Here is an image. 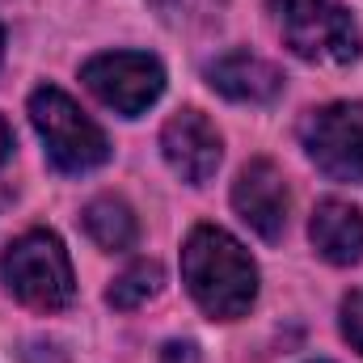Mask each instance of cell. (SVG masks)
Listing matches in <instances>:
<instances>
[{"mask_svg": "<svg viewBox=\"0 0 363 363\" xmlns=\"http://www.w3.org/2000/svg\"><path fill=\"white\" fill-rule=\"evenodd\" d=\"M30 123L43 135V148H47L51 165L64 169V174L97 169L110 157L106 131L64 89H55V85L30 93Z\"/></svg>", "mask_w": 363, "mask_h": 363, "instance_id": "obj_2", "label": "cell"}, {"mask_svg": "<svg viewBox=\"0 0 363 363\" xmlns=\"http://www.w3.org/2000/svg\"><path fill=\"white\" fill-rule=\"evenodd\" d=\"M304 152L313 165L334 182H363V106L330 101L313 110L300 127Z\"/></svg>", "mask_w": 363, "mask_h": 363, "instance_id": "obj_5", "label": "cell"}, {"mask_svg": "<svg viewBox=\"0 0 363 363\" xmlns=\"http://www.w3.org/2000/svg\"><path fill=\"white\" fill-rule=\"evenodd\" d=\"M13 152V131H9V123L0 118V165H4V157Z\"/></svg>", "mask_w": 363, "mask_h": 363, "instance_id": "obj_16", "label": "cell"}, {"mask_svg": "<svg viewBox=\"0 0 363 363\" xmlns=\"http://www.w3.org/2000/svg\"><path fill=\"white\" fill-rule=\"evenodd\" d=\"M283 43L300 60L321 64H351L359 60V26L338 0H271Z\"/></svg>", "mask_w": 363, "mask_h": 363, "instance_id": "obj_3", "label": "cell"}, {"mask_svg": "<svg viewBox=\"0 0 363 363\" xmlns=\"http://www.w3.org/2000/svg\"><path fill=\"white\" fill-rule=\"evenodd\" d=\"M0 274L9 283V291L30 304V308H43V313H55L72 300L77 291V279H72V262H68V250L55 233H26L9 245Z\"/></svg>", "mask_w": 363, "mask_h": 363, "instance_id": "obj_4", "label": "cell"}, {"mask_svg": "<svg viewBox=\"0 0 363 363\" xmlns=\"http://www.w3.org/2000/svg\"><path fill=\"white\" fill-rule=\"evenodd\" d=\"M161 152L182 182L203 186L220 169V131L199 110H178L161 131Z\"/></svg>", "mask_w": 363, "mask_h": 363, "instance_id": "obj_8", "label": "cell"}, {"mask_svg": "<svg viewBox=\"0 0 363 363\" xmlns=\"http://www.w3.org/2000/svg\"><path fill=\"white\" fill-rule=\"evenodd\" d=\"M342 334H347V342L363 355V291H351L342 300Z\"/></svg>", "mask_w": 363, "mask_h": 363, "instance_id": "obj_13", "label": "cell"}, {"mask_svg": "<svg viewBox=\"0 0 363 363\" xmlns=\"http://www.w3.org/2000/svg\"><path fill=\"white\" fill-rule=\"evenodd\" d=\"M161 363H199V351H194L190 342H169V347L161 351Z\"/></svg>", "mask_w": 363, "mask_h": 363, "instance_id": "obj_15", "label": "cell"}, {"mask_svg": "<svg viewBox=\"0 0 363 363\" xmlns=\"http://www.w3.org/2000/svg\"><path fill=\"white\" fill-rule=\"evenodd\" d=\"M85 233L101 250H131L135 237H140V224H135V216L123 199L106 194V199H93L85 207Z\"/></svg>", "mask_w": 363, "mask_h": 363, "instance_id": "obj_11", "label": "cell"}, {"mask_svg": "<svg viewBox=\"0 0 363 363\" xmlns=\"http://www.w3.org/2000/svg\"><path fill=\"white\" fill-rule=\"evenodd\" d=\"M207 81H211V89H220L224 97H233V101H271L283 89L279 68L267 64L262 55H250V51L220 55L207 68Z\"/></svg>", "mask_w": 363, "mask_h": 363, "instance_id": "obj_10", "label": "cell"}, {"mask_svg": "<svg viewBox=\"0 0 363 363\" xmlns=\"http://www.w3.org/2000/svg\"><path fill=\"white\" fill-rule=\"evenodd\" d=\"M308 237H313V250L334 262V267H351L363 258V216L359 207L342 203V199H325L317 203L313 211V224H308Z\"/></svg>", "mask_w": 363, "mask_h": 363, "instance_id": "obj_9", "label": "cell"}, {"mask_svg": "<svg viewBox=\"0 0 363 363\" xmlns=\"http://www.w3.org/2000/svg\"><path fill=\"white\" fill-rule=\"evenodd\" d=\"M81 81L93 89L97 101L135 118L165 93V68L140 51H110V55H93L81 68Z\"/></svg>", "mask_w": 363, "mask_h": 363, "instance_id": "obj_6", "label": "cell"}, {"mask_svg": "<svg viewBox=\"0 0 363 363\" xmlns=\"http://www.w3.org/2000/svg\"><path fill=\"white\" fill-rule=\"evenodd\" d=\"M21 359H26V363H68V355H64L55 342H43V338H34V342H26Z\"/></svg>", "mask_w": 363, "mask_h": 363, "instance_id": "obj_14", "label": "cell"}, {"mask_svg": "<svg viewBox=\"0 0 363 363\" xmlns=\"http://www.w3.org/2000/svg\"><path fill=\"white\" fill-rule=\"evenodd\" d=\"M182 279L194 296V304L207 317L220 321H237L250 313L254 296H258V267L245 254V245L216 228V224H199L186 237L182 250Z\"/></svg>", "mask_w": 363, "mask_h": 363, "instance_id": "obj_1", "label": "cell"}, {"mask_svg": "<svg viewBox=\"0 0 363 363\" xmlns=\"http://www.w3.org/2000/svg\"><path fill=\"white\" fill-rule=\"evenodd\" d=\"M0 51H4V34H0Z\"/></svg>", "mask_w": 363, "mask_h": 363, "instance_id": "obj_17", "label": "cell"}, {"mask_svg": "<svg viewBox=\"0 0 363 363\" xmlns=\"http://www.w3.org/2000/svg\"><path fill=\"white\" fill-rule=\"evenodd\" d=\"M161 291V267L157 262H135L114 279V287L106 291L110 308H140L144 300H152Z\"/></svg>", "mask_w": 363, "mask_h": 363, "instance_id": "obj_12", "label": "cell"}, {"mask_svg": "<svg viewBox=\"0 0 363 363\" xmlns=\"http://www.w3.org/2000/svg\"><path fill=\"white\" fill-rule=\"evenodd\" d=\"M233 207L262 241H279L287 228V207H291V194H287V182L279 174V165L267 157L250 161L233 186Z\"/></svg>", "mask_w": 363, "mask_h": 363, "instance_id": "obj_7", "label": "cell"}]
</instances>
